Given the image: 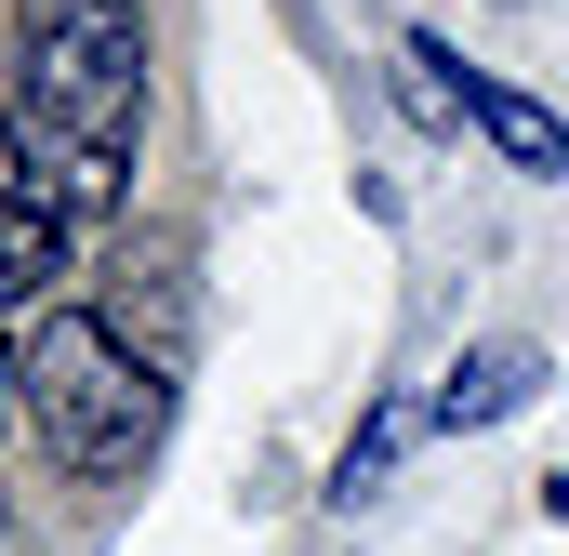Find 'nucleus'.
<instances>
[{"instance_id":"obj_3","label":"nucleus","mask_w":569,"mask_h":556,"mask_svg":"<svg viewBox=\"0 0 569 556\" xmlns=\"http://www.w3.org/2000/svg\"><path fill=\"white\" fill-rule=\"evenodd\" d=\"M530 398H543V345H530V331L463 345V358L437 371V398H425V437H490V424H517Z\"/></svg>"},{"instance_id":"obj_9","label":"nucleus","mask_w":569,"mask_h":556,"mask_svg":"<svg viewBox=\"0 0 569 556\" xmlns=\"http://www.w3.org/2000/svg\"><path fill=\"white\" fill-rule=\"evenodd\" d=\"M0 544H13V490H0Z\"/></svg>"},{"instance_id":"obj_4","label":"nucleus","mask_w":569,"mask_h":556,"mask_svg":"<svg viewBox=\"0 0 569 556\" xmlns=\"http://www.w3.org/2000/svg\"><path fill=\"white\" fill-rule=\"evenodd\" d=\"M53 278H67V226L0 186V318H53Z\"/></svg>"},{"instance_id":"obj_7","label":"nucleus","mask_w":569,"mask_h":556,"mask_svg":"<svg viewBox=\"0 0 569 556\" xmlns=\"http://www.w3.org/2000/svg\"><path fill=\"white\" fill-rule=\"evenodd\" d=\"M411 437H425V398H385V411H371L358 437H345V464H331V504L358 517V504H371V490L398 477V450H411Z\"/></svg>"},{"instance_id":"obj_10","label":"nucleus","mask_w":569,"mask_h":556,"mask_svg":"<svg viewBox=\"0 0 569 556\" xmlns=\"http://www.w3.org/2000/svg\"><path fill=\"white\" fill-rule=\"evenodd\" d=\"M517 13H530V0H517Z\"/></svg>"},{"instance_id":"obj_2","label":"nucleus","mask_w":569,"mask_h":556,"mask_svg":"<svg viewBox=\"0 0 569 556\" xmlns=\"http://www.w3.org/2000/svg\"><path fill=\"white\" fill-rule=\"evenodd\" d=\"M13 411L40 437V464H67V477H146L172 437V371L133 358L107 318L53 305L13 331Z\"/></svg>"},{"instance_id":"obj_6","label":"nucleus","mask_w":569,"mask_h":556,"mask_svg":"<svg viewBox=\"0 0 569 556\" xmlns=\"http://www.w3.org/2000/svg\"><path fill=\"white\" fill-rule=\"evenodd\" d=\"M398 107H411V133H463V120H477V107H463V67H450L437 27H398Z\"/></svg>"},{"instance_id":"obj_8","label":"nucleus","mask_w":569,"mask_h":556,"mask_svg":"<svg viewBox=\"0 0 569 556\" xmlns=\"http://www.w3.org/2000/svg\"><path fill=\"white\" fill-rule=\"evenodd\" d=\"M0 398H13V345H0Z\"/></svg>"},{"instance_id":"obj_5","label":"nucleus","mask_w":569,"mask_h":556,"mask_svg":"<svg viewBox=\"0 0 569 556\" xmlns=\"http://www.w3.org/2000/svg\"><path fill=\"white\" fill-rule=\"evenodd\" d=\"M463 107H477V133L503 146L517 172H569V120L543 107V93H517V80H477V67H463Z\"/></svg>"},{"instance_id":"obj_1","label":"nucleus","mask_w":569,"mask_h":556,"mask_svg":"<svg viewBox=\"0 0 569 556\" xmlns=\"http://www.w3.org/2000/svg\"><path fill=\"white\" fill-rule=\"evenodd\" d=\"M0 146H13V199H40L67 239L107 226L146 146V0H27Z\"/></svg>"}]
</instances>
